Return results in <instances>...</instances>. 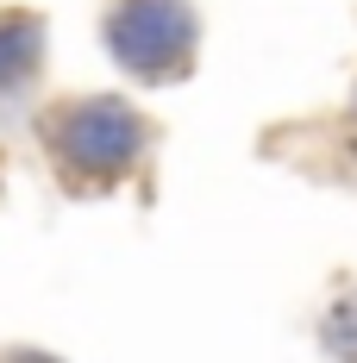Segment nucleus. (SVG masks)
Here are the masks:
<instances>
[{"label":"nucleus","instance_id":"3","mask_svg":"<svg viewBox=\"0 0 357 363\" xmlns=\"http://www.w3.org/2000/svg\"><path fill=\"white\" fill-rule=\"evenodd\" d=\"M44 63V19L13 6L0 13V94H13L19 82H32V69Z\"/></svg>","mask_w":357,"mask_h":363},{"label":"nucleus","instance_id":"2","mask_svg":"<svg viewBox=\"0 0 357 363\" xmlns=\"http://www.w3.org/2000/svg\"><path fill=\"white\" fill-rule=\"evenodd\" d=\"M107 50L119 69L144 75V82H170L194 57V6L188 0H113Z\"/></svg>","mask_w":357,"mask_h":363},{"label":"nucleus","instance_id":"1","mask_svg":"<svg viewBox=\"0 0 357 363\" xmlns=\"http://www.w3.org/2000/svg\"><path fill=\"white\" fill-rule=\"evenodd\" d=\"M44 145L57 150V163L75 169V176H126L144 157V119L132 113V101L119 94H82V101H63L50 107V119L38 125Z\"/></svg>","mask_w":357,"mask_h":363}]
</instances>
